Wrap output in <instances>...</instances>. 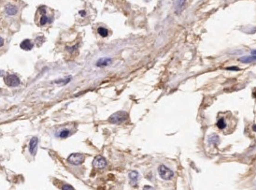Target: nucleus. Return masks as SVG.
I'll use <instances>...</instances> for the list:
<instances>
[{"mask_svg":"<svg viewBox=\"0 0 256 190\" xmlns=\"http://www.w3.org/2000/svg\"><path fill=\"white\" fill-rule=\"evenodd\" d=\"M93 166L97 169H104L107 166V161L103 156H97L94 157L93 161Z\"/></svg>","mask_w":256,"mask_h":190,"instance_id":"nucleus-6","label":"nucleus"},{"mask_svg":"<svg viewBox=\"0 0 256 190\" xmlns=\"http://www.w3.org/2000/svg\"><path fill=\"white\" fill-rule=\"evenodd\" d=\"M158 173L162 179L166 180V181L172 179L174 176V172L167 167H165V165H160L158 167Z\"/></svg>","mask_w":256,"mask_h":190,"instance_id":"nucleus-2","label":"nucleus"},{"mask_svg":"<svg viewBox=\"0 0 256 190\" xmlns=\"http://www.w3.org/2000/svg\"><path fill=\"white\" fill-rule=\"evenodd\" d=\"M69 135H70V131L68 129H63V130H61V132L58 134V136L60 138H63V139L67 138Z\"/></svg>","mask_w":256,"mask_h":190,"instance_id":"nucleus-15","label":"nucleus"},{"mask_svg":"<svg viewBox=\"0 0 256 190\" xmlns=\"http://www.w3.org/2000/svg\"><path fill=\"white\" fill-rule=\"evenodd\" d=\"M46 8L45 7H41L38 9L37 12V15H39V19H38V25H45L46 23L52 22V19H50L48 15H47V12H46Z\"/></svg>","mask_w":256,"mask_h":190,"instance_id":"nucleus-3","label":"nucleus"},{"mask_svg":"<svg viewBox=\"0 0 256 190\" xmlns=\"http://www.w3.org/2000/svg\"><path fill=\"white\" fill-rule=\"evenodd\" d=\"M3 44H4V40L2 39L1 37H0V47H2Z\"/></svg>","mask_w":256,"mask_h":190,"instance_id":"nucleus-20","label":"nucleus"},{"mask_svg":"<svg viewBox=\"0 0 256 190\" xmlns=\"http://www.w3.org/2000/svg\"><path fill=\"white\" fill-rule=\"evenodd\" d=\"M20 47H21L23 50H24V51H30L32 48L34 47V44L32 43V41H31L30 40H24L21 43Z\"/></svg>","mask_w":256,"mask_h":190,"instance_id":"nucleus-8","label":"nucleus"},{"mask_svg":"<svg viewBox=\"0 0 256 190\" xmlns=\"http://www.w3.org/2000/svg\"><path fill=\"white\" fill-rule=\"evenodd\" d=\"M128 118H129V115H128L127 112L120 111V112L113 113V114L108 118V121L111 124H123L126 120H128Z\"/></svg>","mask_w":256,"mask_h":190,"instance_id":"nucleus-1","label":"nucleus"},{"mask_svg":"<svg viewBox=\"0 0 256 190\" xmlns=\"http://www.w3.org/2000/svg\"><path fill=\"white\" fill-rule=\"evenodd\" d=\"M37 142H38V139L37 137H33L30 140L29 142V152L32 156H35L37 154Z\"/></svg>","mask_w":256,"mask_h":190,"instance_id":"nucleus-7","label":"nucleus"},{"mask_svg":"<svg viewBox=\"0 0 256 190\" xmlns=\"http://www.w3.org/2000/svg\"><path fill=\"white\" fill-rule=\"evenodd\" d=\"M217 126H218L219 129H222V130L225 129L226 126H227L226 122H225V119L223 117H221L220 119H218V121H217Z\"/></svg>","mask_w":256,"mask_h":190,"instance_id":"nucleus-13","label":"nucleus"},{"mask_svg":"<svg viewBox=\"0 0 256 190\" xmlns=\"http://www.w3.org/2000/svg\"><path fill=\"white\" fill-rule=\"evenodd\" d=\"M4 81L6 84L10 87H17L21 84L20 79H19L16 75H11V74L6 76L4 78Z\"/></svg>","mask_w":256,"mask_h":190,"instance_id":"nucleus-4","label":"nucleus"},{"mask_svg":"<svg viewBox=\"0 0 256 190\" xmlns=\"http://www.w3.org/2000/svg\"><path fill=\"white\" fill-rule=\"evenodd\" d=\"M111 64V59L110 58H100L97 62V66L99 67H107L108 65Z\"/></svg>","mask_w":256,"mask_h":190,"instance_id":"nucleus-10","label":"nucleus"},{"mask_svg":"<svg viewBox=\"0 0 256 190\" xmlns=\"http://www.w3.org/2000/svg\"><path fill=\"white\" fill-rule=\"evenodd\" d=\"M62 189H63V190H66V189H67V190H72V189H74V187H73L72 186L66 185V186H64L62 187Z\"/></svg>","mask_w":256,"mask_h":190,"instance_id":"nucleus-18","label":"nucleus"},{"mask_svg":"<svg viewBox=\"0 0 256 190\" xmlns=\"http://www.w3.org/2000/svg\"><path fill=\"white\" fill-rule=\"evenodd\" d=\"M252 129H253V130H254V131L256 132V125H254L252 126Z\"/></svg>","mask_w":256,"mask_h":190,"instance_id":"nucleus-22","label":"nucleus"},{"mask_svg":"<svg viewBox=\"0 0 256 190\" xmlns=\"http://www.w3.org/2000/svg\"><path fill=\"white\" fill-rule=\"evenodd\" d=\"M5 10H6V13L9 15H15L18 12V8L13 5H7L5 8Z\"/></svg>","mask_w":256,"mask_h":190,"instance_id":"nucleus-9","label":"nucleus"},{"mask_svg":"<svg viewBox=\"0 0 256 190\" xmlns=\"http://www.w3.org/2000/svg\"><path fill=\"white\" fill-rule=\"evenodd\" d=\"M97 32L101 37H106L108 36V30L106 29L105 27H99L97 29Z\"/></svg>","mask_w":256,"mask_h":190,"instance_id":"nucleus-14","label":"nucleus"},{"mask_svg":"<svg viewBox=\"0 0 256 190\" xmlns=\"http://www.w3.org/2000/svg\"><path fill=\"white\" fill-rule=\"evenodd\" d=\"M138 172H136V170H133V172H129V178H130V181L132 183L133 186H136L137 183H138Z\"/></svg>","mask_w":256,"mask_h":190,"instance_id":"nucleus-11","label":"nucleus"},{"mask_svg":"<svg viewBox=\"0 0 256 190\" xmlns=\"http://www.w3.org/2000/svg\"><path fill=\"white\" fill-rule=\"evenodd\" d=\"M239 61L243 62V63H252V62H255L256 61V55H247V56H243V57L239 58Z\"/></svg>","mask_w":256,"mask_h":190,"instance_id":"nucleus-12","label":"nucleus"},{"mask_svg":"<svg viewBox=\"0 0 256 190\" xmlns=\"http://www.w3.org/2000/svg\"><path fill=\"white\" fill-rule=\"evenodd\" d=\"M79 13H80V15H81L82 17H85V16H86V12H85L84 10H80Z\"/></svg>","mask_w":256,"mask_h":190,"instance_id":"nucleus-19","label":"nucleus"},{"mask_svg":"<svg viewBox=\"0 0 256 190\" xmlns=\"http://www.w3.org/2000/svg\"><path fill=\"white\" fill-rule=\"evenodd\" d=\"M185 1H186V0H178V2L176 3V8H177V10H178V12L181 11V10H182Z\"/></svg>","mask_w":256,"mask_h":190,"instance_id":"nucleus-16","label":"nucleus"},{"mask_svg":"<svg viewBox=\"0 0 256 190\" xmlns=\"http://www.w3.org/2000/svg\"><path fill=\"white\" fill-rule=\"evenodd\" d=\"M67 161L72 165H80L84 161V156L82 154H72L67 157Z\"/></svg>","mask_w":256,"mask_h":190,"instance_id":"nucleus-5","label":"nucleus"},{"mask_svg":"<svg viewBox=\"0 0 256 190\" xmlns=\"http://www.w3.org/2000/svg\"><path fill=\"white\" fill-rule=\"evenodd\" d=\"M252 55H256V50L252 51Z\"/></svg>","mask_w":256,"mask_h":190,"instance_id":"nucleus-21","label":"nucleus"},{"mask_svg":"<svg viewBox=\"0 0 256 190\" xmlns=\"http://www.w3.org/2000/svg\"><path fill=\"white\" fill-rule=\"evenodd\" d=\"M225 69H227V70H236V71H238L240 70V68L238 67H226Z\"/></svg>","mask_w":256,"mask_h":190,"instance_id":"nucleus-17","label":"nucleus"}]
</instances>
